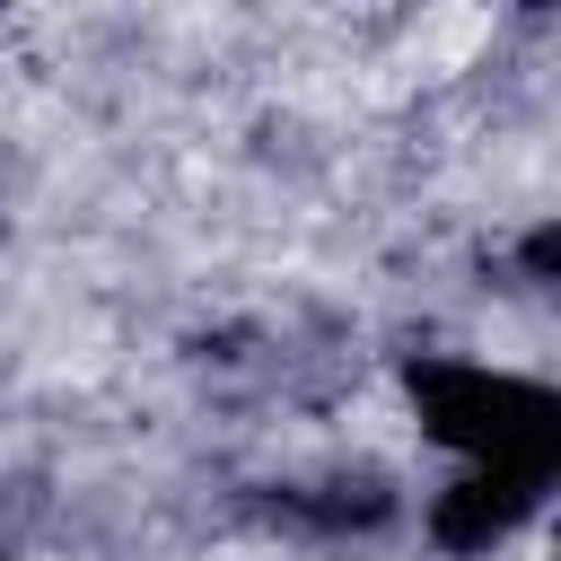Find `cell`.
Segmentation results:
<instances>
[{"label": "cell", "mask_w": 561, "mask_h": 561, "mask_svg": "<svg viewBox=\"0 0 561 561\" xmlns=\"http://www.w3.org/2000/svg\"><path fill=\"white\" fill-rule=\"evenodd\" d=\"M535 500H543V482H526V473H465L456 491H438V508H430V535L447 543V552H491V543H508L526 517H535Z\"/></svg>", "instance_id": "obj_2"}, {"label": "cell", "mask_w": 561, "mask_h": 561, "mask_svg": "<svg viewBox=\"0 0 561 561\" xmlns=\"http://www.w3.org/2000/svg\"><path fill=\"white\" fill-rule=\"evenodd\" d=\"M412 394H421L430 438L465 447L482 473L552 482V456H561V403H552L535 377L473 368V359H421V368H412Z\"/></svg>", "instance_id": "obj_1"}]
</instances>
